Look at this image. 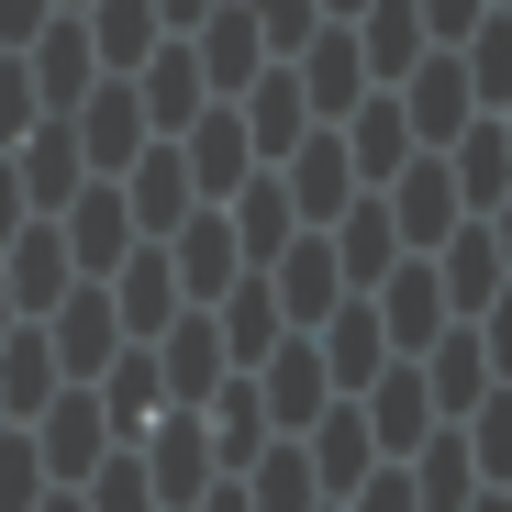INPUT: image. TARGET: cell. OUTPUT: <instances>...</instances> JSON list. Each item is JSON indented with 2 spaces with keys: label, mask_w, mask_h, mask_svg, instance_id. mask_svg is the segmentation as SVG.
<instances>
[{
  "label": "cell",
  "mask_w": 512,
  "mask_h": 512,
  "mask_svg": "<svg viewBox=\"0 0 512 512\" xmlns=\"http://www.w3.org/2000/svg\"><path fill=\"white\" fill-rule=\"evenodd\" d=\"M78 512H156V490H145L134 446H123V457H101L90 479H78Z\"/></svg>",
  "instance_id": "f546056e"
},
{
  "label": "cell",
  "mask_w": 512,
  "mask_h": 512,
  "mask_svg": "<svg viewBox=\"0 0 512 512\" xmlns=\"http://www.w3.org/2000/svg\"><path fill=\"white\" fill-rule=\"evenodd\" d=\"M312 12H323V0H268V12H256V34H268V45H301Z\"/></svg>",
  "instance_id": "d590c367"
},
{
  "label": "cell",
  "mask_w": 512,
  "mask_h": 512,
  "mask_svg": "<svg viewBox=\"0 0 512 512\" xmlns=\"http://www.w3.org/2000/svg\"><path fill=\"white\" fill-rule=\"evenodd\" d=\"M401 156H412V123H401V101H390V90H368V101L346 112V167H357V190H379Z\"/></svg>",
  "instance_id": "e0dca14e"
},
{
  "label": "cell",
  "mask_w": 512,
  "mask_h": 512,
  "mask_svg": "<svg viewBox=\"0 0 512 512\" xmlns=\"http://www.w3.org/2000/svg\"><path fill=\"white\" fill-rule=\"evenodd\" d=\"M201 12H212V0H156V23H179V34H190Z\"/></svg>",
  "instance_id": "60d3db41"
},
{
  "label": "cell",
  "mask_w": 512,
  "mask_h": 512,
  "mask_svg": "<svg viewBox=\"0 0 512 512\" xmlns=\"http://www.w3.org/2000/svg\"><path fill=\"white\" fill-rule=\"evenodd\" d=\"M323 245H334V279H346V290H379V279L401 268V234H390V201H379V190H357L346 212H334Z\"/></svg>",
  "instance_id": "ba28073f"
},
{
  "label": "cell",
  "mask_w": 512,
  "mask_h": 512,
  "mask_svg": "<svg viewBox=\"0 0 512 512\" xmlns=\"http://www.w3.org/2000/svg\"><path fill=\"white\" fill-rule=\"evenodd\" d=\"M279 190H290V212H301V223H334V212L357 201L346 134H334V123H323V134H301V145H290V179H279Z\"/></svg>",
  "instance_id": "8fae6325"
},
{
  "label": "cell",
  "mask_w": 512,
  "mask_h": 512,
  "mask_svg": "<svg viewBox=\"0 0 512 512\" xmlns=\"http://www.w3.org/2000/svg\"><path fill=\"white\" fill-rule=\"evenodd\" d=\"M368 312H379V334H390V357H423L446 334V279H435V256H401V268L368 290Z\"/></svg>",
  "instance_id": "7a4b0ae2"
},
{
  "label": "cell",
  "mask_w": 512,
  "mask_h": 512,
  "mask_svg": "<svg viewBox=\"0 0 512 512\" xmlns=\"http://www.w3.org/2000/svg\"><path fill=\"white\" fill-rule=\"evenodd\" d=\"M312 346H323V379H334V390H368V379L390 368V334H379V312H368V301H357V312L334 301Z\"/></svg>",
  "instance_id": "2e32d148"
},
{
  "label": "cell",
  "mask_w": 512,
  "mask_h": 512,
  "mask_svg": "<svg viewBox=\"0 0 512 512\" xmlns=\"http://www.w3.org/2000/svg\"><path fill=\"white\" fill-rule=\"evenodd\" d=\"M12 223H23V179L0 167V245H12Z\"/></svg>",
  "instance_id": "f35d334b"
},
{
  "label": "cell",
  "mask_w": 512,
  "mask_h": 512,
  "mask_svg": "<svg viewBox=\"0 0 512 512\" xmlns=\"http://www.w3.org/2000/svg\"><path fill=\"white\" fill-rule=\"evenodd\" d=\"M301 457H312V490L323 501H346L368 468H379V446H368V423H357V401H323L312 423H301Z\"/></svg>",
  "instance_id": "52a82bcc"
},
{
  "label": "cell",
  "mask_w": 512,
  "mask_h": 512,
  "mask_svg": "<svg viewBox=\"0 0 512 512\" xmlns=\"http://www.w3.org/2000/svg\"><path fill=\"white\" fill-rule=\"evenodd\" d=\"M368 12H379V23H368L357 56H368V90H390V78L423 56V12H412V0H368Z\"/></svg>",
  "instance_id": "f1b7e54d"
},
{
  "label": "cell",
  "mask_w": 512,
  "mask_h": 512,
  "mask_svg": "<svg viewBox=\"0 0 512 512\" xmlns=\"http://www.w3.org/2000/svg\"><path fill=\"white\" fill-rule=\"evenodd\" d=\"M256 368H268V379H256V401H268V435H301V423L334 401V379H323V346H312V334H279Z\"/></svg>",
  "instance_id": "5b68a950"
},
{
  "label": "cell",
  "mask_w": 512,
  "mask_h": 512,
  "mask_svg": "<svg viewBox=\"0 0 512 512\" xmlns=\"http://www.w3.org/2000/svg\"><path fill=\"white\" fill-rule=\"evenodd\" d=\"M490 245H501V268H512V190L490 201Z\"/></svg>",
  "instance_id": "ab89813d"
},
{
  "label": "cell",
  "mask_w": 512,
  "mask_h": 512,
  "mask_svg": "<svg viewBox=\"0 0 512 512\" xmlns=\"http://www.w3.org/2000/svg\"><path fill=\"white\" fill-rule=\"evenodd\" d=\"M190 34H201V56H190V67H201V90H245V67L268 56V34H256V12H245V0H212Z\"/></svg>",
  "instance_id": "9a60e30c"
},
{
  "label": "cell",
  "mask_w": 512,
  "mask_h": 512,
  "mask_svg": "<svg viewBox=\"0 0 512 512\" xmlns=\"http://www.w3.org/2000/svg\"><path fill=\"white\" fill-rule=\"evenodd\" d=\"M323 490H312V457H301V435H279V446H256V490H245V512H312Z\"/></svg>",
  "instance_id": "484cf974"
},
{
  "label": "cell",
  "mask_w": 512,
  "mask_h": 512,
  "mask_svg": "<svg viewBox=\"0 0 512 512\" xmlns=\"http://www.w3.org/2000/svg\"><path fill=\"white\" fill-rule=\"evenodd\" d=\"M134 101H145V134H179V123L201 112V67H190L179 45H156V56L134 67Z\"/></svg>",
  "instance_id": "44dd1931"
},
{
  "label": "cell",
  "mask_w": 512,
  "mask_h": 512,
  "mask_svg": "<svg viewBox=\"0 0 512 512\" xmlns=\"http://www.w3.org/2000/svg\"><path fill=\"white\" fill-rule=\"evenodd\" d=\"M457 512H512V501H501V490H490V479H479V501H457Z\"/></svg>",
  "instance_id": "b9f144b4"
},
{
  "label": "cell",
  "mask_w": 512,
  "mask_h": 512,
  "mask_svg": "<svg viewBox=\"0 0 512 512\" xmlns=\"http://www.w3.org/2000/svg\"><path fill=\"white\" fill-rule=\"evenodd\" d=\"M156 0H101V34H90V56H101V78H123V67H145L156 56Z\"/></svg>",
  "instance_id": "4316f807"
},
{
  "label": "cell",
  "mask_w": 512,
  "mask_h": 512,
  "mask_svg": "<svg viewBox=\"0 0 512 512\" xmlns=\"http://www.w3.org/2000/svg\"><path fill=\"white\" fill-rule=\"evenodd\" d=\"M457 45H468V56H457V67H468V101L501 112V101H512V12H479Z\"/></svg>",
  "instance_id": "83f0119b"
},
{
  "label": "cell",
  "mask_w": 512,
  "mask_h": 512,
  "mask_svg": "<svg viewBox=\"0 0 512 512\" xmlns=\"http://www.w3.org/2000/svg\"><path fill=\"white\" fill-rule=\"evenodd\" d=\"M156 390H167V379H156V346H123V368H112V401H101V412H112V423H145V412H156Z\"/></svg>",
  "instance_id": "1f68e13d"
},
{
  "label": "cell",
  "mask_w": 512,
  "mask_h": 512,
  "mask_svg": "<svg viewBox=\"0 0 512 512\" xmlns=\"http://www.w3.org/2000/svg\"><path fill=\"white\" fill-rule=\"evenodd\" d=\"M501 112H512V101H501ZM501 134H512V123H501Z\"/></svg>",
  "instance_id": "bcb514c9"
},
{
  "label": "cell",
  "mask_w": 512,
  "mask_h": 512,
  "mask_svg": "<svg viewBox=\"0 0 512 512\" xmlns=\"http://www.w3.org/2000/svg\"><path fill=\"white\" fill-rule=\"evenodd\" d=\"M346 512H423V501H412V479H401V457H379V468H368V479L346 490Z\"/></svg>",
  "instance_id": "d6a6232c"
},
{
  "label": "cell",
  "mask_w": 512,
  "mask_h": 512,
  "mask_svg": "<svg viewBox=\"0 0 512 512\" xmlns=\"http://www.w3.org/2000/svg\"><path fill=\"white\" fill-rule=\"evenodd\" d=\"M401 479H412V501H423V512H457V501L479 490V468H468V435H423V446L401 457Z\"/></svg>",
  "instance_id": "603a6c76"
},
{
  "label": "cell",
  "mask_w": 512,
  "mask_h": 512,
  "mask_svg": "<svg viewBox=\"0 0 512 512\" xmlns=\"http://www.w3.org/2000/svg\"><path fill=\"white\" fill-rule=\"evenodd\" d=\"M357 423H368L379 457H412L423 435H435V390H423V368H379L368 401H357Z\"/></svg>",
  "instance_id": "9c48e42d"
},
{
  "label": "cell",
  "mask_w": 512,
  "mask_h": 512,
  "mask_svg": "<svg viewBox=\"0 0 512 512\" xmlns=\"http://www.w3.org/2000/svg\"><path fill=\"white\" fill-rule=\"evenodd\" d=\"M301 123H312V101H301V78H290V67L245 78V145H256V156H290Z\"/></svg>",
  "instance_id": "d6986e66"
},
{
  "label": "cell",
  "mask_w": 512,
  "mask_h": 512,
  "mask_svg": "<svg viewBox=\"0 0 512 512\" xmlns=\"http://www.w3.org/2000/svg\"><path fill=\"white\" fill-rule=\"evenodd\" d=\"M34 112H45V101H34V78L0 56V134H34Z\"/></svg>",
  "instance_id": "836d02e7"
},
{
  "label": "cell",
  "mask_w": 512,
  "mask_h": 512,
  "mask_svg": "<svg viewBox=\"0 0 512 512\" xmlns=\"http://www.w3.org/2000/svg\"><path fill=\"white\" fill-rule=\"evenodd\" d=\"M323 12H368V0H323Z\"/></svg>",
  "instance_id": "ee69618b"
},
{
  "label": "cell",
  "mask_w": 512,
  "mask_h": 512,
  "mask_svg": "<svg viewBox=\"0 0 512 512\" xmlns=\"http://www.w3.org/2000/svg\"><path fill=\"white\" fill-rule=\"evenodd\" d=\"M45 12H56V0H0V45H23V34H45Z\"/></svg>",
  "instance_id": "8d00e7d4"
},
{
  "label": "cell",
  "mask_w": 512,
  "mask_h": 512,
  "mask_svg": "<svg viewBox=\"0 0 512 512\" xmlns=\"http://www.w3.org/2000/svg\"><path fill=\"white\" fill-rule=\"evenodd\" d=\"M179 134H190V145H179V167H190V190H201V201H223V190L245 179V167H256V145H245V112H190Z\"/></svg>",
  "instance_id": "4fadbf2b"
},
{
  "label": "cell",
  "mask_w": 512,
  "mask_h": 512,
  "mask_svg": "<svg viewBox=\"0 0 512 512\" xmlns=\"http://www.w3.org/2000/svg\"><path fill=\"white\" fill-rule=\"evenodd\" d=\"M190 512H245V479H212V490H201Z\"/></svg>",
  "instance_id": "74e56055"
},
{
  "label": "cell",
  "mask_w": 512,
  "mask_h": 512,
  "mask_svg": "<svg viewBox=\"0 0 512 512\" xmlns=\"http://www.w3.org/2000/svg\"><path fill=\"white\" fill-rule=\"evenodd\" d=\"M56 212H67V223H56V234H67V268L112 279L123 256H134V212H123V190H112V179H78Z\"/></svg>",
  "instance_id": "3957f363"
},
{
  "label": "cell",
  "mask_w": 512,
  "mask_h": 512,
  "mask_svg": "<svg viewBox=\"0 0 512 512\" xmlns=\"http://www.w3.org/2000/svg\"><path fill=\"white\" fill-rule=\"evenodd\" d=\"M112 290H67L56 312H45V346H56V368L67 379H90V368H112Z\"/></svg>",
  "instance_id": "5bb4252c"
},
{
  "label": "cell",
  "mask_w": 512,
  "mask_h": 512,
  "mask_svg": "<svg viewBox=\"0 0 512 512\" xmlns=\"http://www.w3.org/2000/svg\"><path fill=\"white\" fill-rule=\"evenodd\" d=\"M134 468H145V490H167V501H201V490H212V468H223V457H212V446H201V412H190V401H179V412H167V423H156V446H145V457H134Z\"/></svg>",
  "instance_id": "7c38bea8"
},
{
  "label": "cell",
  "mask_w": 512,
  "mask_h": 512,
  "mask_svg": "<svg viewBox=\"0 0 512 512\" xmlns=\"http://www.w3.org/2000/svg\"><path fill=\"white\" fill-rule=\"evenodd\" d=\"M201 312H212V334L234 346V368H256V357H268L279 334H290V323H279V301H268V290H245V279H234L223 301H201Z\"/></svg>",
  "instance_id": "cb8c5ba5"
},
{
  "label": "cell",
  "mask_w": 512,
  "mask_h": 512,
  "mask_svg": "<svg viewBox=\"0 0 512 512\" xmlns=\"http://www.w3.org/2000/svg\"><path fill=\"white\" fill-rule=\"evenodd\" d=\"M0 268H12V279H0V290H12V312H56L67 301V234H56V212L45 223H12V245H0Z\"/></svg>",
  "instance_id": "30bf717a"
},
{
  "label": "cell",
  "mask_w": 512,
  "mask_h": 512,
  "mask_svg": "<svg viewBox=\"0 0 512 512\" xmlns=\"http://www.w3.org/2000/svg\"><path fill=\"white\" fill-rule=\"evenodd\" d=\"M0 334H12V290H0Z\"/></svg>",
  "instance_id": "f6af8a7d"
},
{
  "label": "cell",
  "mask_w": 512,
  "mask_h": 512,
  "mask_svg": "<svg viewBox=\"0 0 512 512\" xmlns=\"http://www.w3.org/2000/svg\"><path fill=\"white\" fill-rule=\"evenodd\" d=\"M412 12H423V34H446V45H457V34L490 12V0H412Z\"/></svg>",
  "instance_id": "e575fe53"
},
{
  "label": "cell",
  "mask_w": 512,
  "mask_h": 512,
  "mask_svg": "<svg viewBox=\"0 0 512 512\" xmlns=\"http://www.w3.org/2000/svg\"><path fill=\"white\" fill-rule=\"evenodd\" d=\"M23 78H34V101H45V112H78V90L101 78V56H90V34H78V23H45Z\"/></svg>",
  "instance_id": "ac0fdd59"
},
{
  "label": "cell",
  "mask_w": 512,
  "mask_h": 512,
  "mask_svg": "<svg viewBox=\"0 0 512 512\" xmlns=\"http://www.w3.org/2000/svg\"><path fill=\"white\" fill-rule=\"evenodd\" d=\"M268 268H279V290H268V301H279V323H301V334H312L334 301H346V279H334V245H323V223H301V234L268 256Z\"/></svg>",
  "instance_id": "8992f818"
},
{
  "label": "cell",
  "mask_w": 512,
  "mask_h": 512,
  "mask_svg": "<svg viewBox=\"0 0 512 512\" xmlns=\"http://www.w3.org/2000/svg\"><path fill=\"white\" fill-rule=\"evenodd\" d=\"M0 423H12V412H0Z\"/></svg>",
  "instance_id": "7dc6e473"
},
{
  "label": "cell",
  "mask_w": 512,
  "mask_h": 512,
  "mask_svg": "<svg viewBox=\"0 0 512 512\" xmlns=\"http://www.w3.org/2000/svg\"><path fill=\"white\" fill-rule=\"evenodd\" d=\"M34 512H78V490H56V501H34Z\"/></svg>",
  "instance_id": "7bdbcfd3"
},
{
  "label": "cell",
  "mask_w": 512,
  "mask_h": 512,
  "mask_svg": "<svg viewBox=\"0 0 512 512\" xmlns=\"http://www.w3.org/2000/svg\"><path fill=\"white\" fill-rule=\"evenodd\" d=\"M101 290H112V323H123V346H156V334L190 312V301H179V268H167V245L123 256V268H112Z\"/></svg>",
  "instance_id": "277c9868"
},
{
  "label": "cell",
  "mask_w": 512,
  "mask_h": 512,
  "mask_svg": "<svg viewBox=\"0 0 512 512\" xmlns=\"http://www.w3.org/2000/svg\"><path fill=\"white\" fill-rule=\"evenodd\" d=\"M435 268H446V312H479L512 268H501V245H490V223H457L446 245H435Z\"/></svg>",
  "instance_id": "ffe728a7"
},
{
  "label": "cell",
  "mask_w": 512,
  "mask_h": 512,
  "mask_svg": "<svg viewBox=\"0 0 512 512\" xmlns=\"http://www.w3.org/2000/svg\"><path fill=\"white\" fill-rule=\"evenodd\" d=\"M23 435H34V457H45V490H78V479L112 457V412H101L90 390H56V401L23 423Z\"/></svg>",
  "instance_id": "6da1fadb"
},
{
  "label": "cell",
  "mask_w": 512,
  "mask_h": 512,
  "mask_svg": "<svg viewBox=\"0 0 512 512\" xmlns=\"http://www.w3.org/2000/svg\"><path fill=\"white\" fill-rule=\"evenodd\" d=\"M468 468H479V479H490V490H501V479H512V390H501V401H490V412H468Z\"/></svg>",
  "instance_id": "4dcf8cb0"
},
{
  "label": "cell",
  "mask_w": 512,
  "mask_h": 512,
  "mask_svg": "<svg viewBox=\"0 0 512 512\" xmlns=\"http://www.w3.org/2000/svg\"><path fill=\"white\" fill-rule=\"evenodd\" d=\"M0 357H12V368H0V412H12V423H34L45 401H56V346H45V334H0Z\"/></svg>",
  "instance_id": "d4e9b609"
},
{
  "label": "cell",
  "mask_w": 512,
  "mask_h": 512,
  "mask_svg": "<svg viewBox=\"0 0 512 512\" xmlns=\"http://www.w3.org/2000/svg\"><path fill=\"white\" fill-rule=\"evenodd\" d=\"M12 179H23V201H34V212H56L78 179H90V156H78V134H67V123H45V134H23V167H12Z\"/></svg>",
  "instance_id": "7402d4cb"
}]
</instances>
